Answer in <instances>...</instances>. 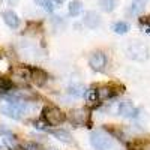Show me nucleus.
I'll use <instances>...</instances> for the list:
<instances>
[{
    "instance_id": "obj_9",
    "label": "nucleus",
    "mask_w": 150,
    "mask_h": 150,
    "mask_svg": "<svg viewBox=\"0 0 150 150\" xmlns=\"http://www.w3.org/2000/svg\"><path fill=\"white\" fill-rule=\"evenodd\" d=\"M30 80L36 84V86H44L48 81V74L41 69V68H30Z\"/></svg>"
},
{
    "instance_id": "obj_4",
    "label": "nucleus",
    "mask_w": 150,
    "mask_h": 150,
    "mask_svg": "<svg viewBox=\"0 0 150 150\" xmlns=\"http://www.w3.org/2000/svg\"><path fill=\"white\" fill-rule=\"evenodd\" d=\"M89 110L86 108H77V110H72L69 114H68V120L75 125V126H87L89 123Z\"/></svg>"
},
{
    "instance_id": "obj_20",
    "label": "nucleus",
    "mask_w": 150,
    "mask_h": 150,
    "mask_svg": "<svg viewBox=\"0 0 150 150\" xmlns=\"http://www.w3.org/2000/svg\"><path fill=\"white\" fill-rule=\"evenodd\" d=\"M141 21H143L144 24H147V26H150V14H149L147 17H144V18H143Z\"/></svg>"
},
{
    "instance_id": "obj_12",
    "label": "nucleus",
    "mask_w": 150,
    "mask_h": 150,
    "mask_svg": "<svg viewBox=\"0 0 150 150\" xmlns=\"http://www.w3.org/2000/svg\"><path fill=\"white\" fill-rule=\"evenodd\" d=\"M86 92H87V87L83 86V84H72V86L68 87V93L72 95V96H75V98H81V96H84Z\"/></svg>"
},
{
    "instance_id": "obj_3",
    "label": "nucleus",
    "mask_w": 150,
    "mask_h": 150,
    "mask_svg": "<svg viewBox=\"0 0 150 150\" xmlns=\"http://www.w3.org/2000/svg\"><path fill=\"white\" fill-rule=\"evenodd\" d=\"M90 144L95 150H112L114 149V144H112L110 137L98 131H93L90 134Z\"/></svg>"
},
{
    "instance_id": "obj_6",
    "label": "nucleus",
    "mask_w": 150,
    "mask_h": 150,
    "mask_svg": "<svg viewBox=\"0 0 150 150\" xmlns=\"http://www.w3.org/2000/svg\"><path fill=\"white\" fill-rule=\"evenodd\" d=\"M117 114L122 117H137V108L129 99H123L117 105Z\"/></svg>"
},
{
    "instance_id": "obj_1",
    "label": "nucleus",
    "mask_w": 150,
    "mask_h": 150,
    "mask_svg": "<svg viewBox=\"0 0 150 150\" xmlns=\"http://www.w3.org/2000/svg\"><path fill=\"white\" fill-rule=\"evenodd\" d=\"M42 119L47 125H50V126H59V125H62L68 117L59 107L47 105L42 110Z\"/></svg>"
},
{
    "instance_id": "obj_15",
    "label": "nucleus",
    "mask_w": 150,
    "mask_h": 150,
    "mask_svg": "<svg viewBox=\"0 0 150 150\" xmlns=\"http://www.w3.org/2000/svg\"><path fill=\"white\" fill-rule=\"evenodd\" d=\"M112 30H114L117 35H125V33H128L129 32V24L128 23H125V21H117L112 24Z\"/></svg>"
},
{
    "instance_id": "obj_18",
    "label": "nucleus",
    "mask_w": 150,
    "mask_h": 150,
    "mask_svg": "<svg viewBox=\"0 0 150 150\" xmlns=\"http://www.w3.org/2000/svg\"><path fill=\"white\" fill-rule=\"evenodd\" d=\"M116 5H117V0H99V6H101V9L105 11V12L114 11Z\"/></svg>"
},
{
    "instance_id": "obj_11",
    "label": "nucleus",
    "mask_w": 150,
    "mask_h": 150,
    "mask_svg": "<svg viewBox=\"0 0 150 150\" xmlns=\"http://www.w3.org/2000/svg\"><path fill=\"white\" fill-rule=\"evenodd\" d=\"M2 17H3V21L6 23V26H9L11 29H17L20 26V18L14 11H5Z\"/></svg>"
},
{
    "instance_id": "obj_13",
    "label": "nucleus",
    "mask_w": 150,
    "mask_h": 150,
    "mask_svg": "<svg viewBox=\"0 0 150 150\" xmlns=\"http://www.w3.org/2000/svg\"><path fill=\"white\" fill-rule=\"evenodd\" d=\"M51 134L56 137L57 140L63 141V143H66V144H71V143H72V135H71L68 131H65V129H56V131H51Z\"/></svg>"
},
{
    "instance_id": "obj_5",
    "label": "nucleus",
    "mask_w": 150,
    "mask_h": 150,
    "mask_svg": "<svg viewBox=\"0 0 150 150\" xmlns=\"http://www.w3.org/2000/svg\"><path fill=\"white\" fill-rule=\"evenodd\" d=\"M89 65L96 72H104L107 68V56L102 51H93L89 56Z\"/></svg>"
},
{
    "instance_id": "obj_2",
    "label": "nucleus",
    "mask_w": 150,
    "mask_h": 150,
    "mask_svg": "<svg viewBox=\"0 0 150 150\" xmlns=\"http://www.w3.org/2000/svg\"><path fill=\"white\" fill-rule=\"evenodd\" d=\"M126 54L135 62H146L149 59V48L144 42L134 41L126 47Z\"/></svg>"
},
{
    "instance_id": "obj_16",
    "label": "nucleus",
    "mask_w": 150,
    "mask_h": 150,
    "mask_svg": "<svg viewBox=\"0 0 150 150\" xmlns=\"http://www.w3.org/2000/svg\"><path fill=\"white\" fill-rule=\"evenodd\" d=\"M131 14L132 15H140L144 12V2L143 0H134V3L131 5Z\"/></svg>"
},
{
    "instance_id": "obj_8",
    "label": "nucleus",
    "mask_w": 150,
    "mask_h": 150,
    "mask_svg": "<svg viewBox=\"0 0 150 150\" xmlns=\"http://www.w3.org/2000/svg\"><path fill=\"white\" fill-rule=\"evenodd\" d=\"M0 140H2V146H5L9 150H15L17 149V140H15V135L12 134L11 131L5 129V128H0Z\"/></svg>"
},
{
    "instance_id": "obj_23",
    "label": "nucleus",
    "mask_w": 150,
    "mask_h": 150,
    "mask_svg": "<svg viewBox=\"0 0 150 150\" xmlns=\"http://www.w3.org/2000/svg\"><path fill=\"white\" fill-rule=\"evenodd\" d=\"M143 2H144V0H143Z\"/></svg>"
},
{
    "instance_id": "obj_10",
    "label": "nucleus",
    "mask_w": 150,
    "mask_h": 150,
    "mask_svg": "<svg viewBox=\"0 0 150 150\" xmlns=\"http://www.w3.org/2000/svg\"><path fill=\"white\" fill-rule=\"evenodd\" d=\"M84 24L89 29H96L99 24H101V17H99L98 12L95 11H89L84 17Z\"/></svg>"
},
{
    "instance_id": "obj_7",
    "label": "nucleus",
    "mask_w": 150,
    "mask_h": 150,
    "mask_svg": "<svg viewBox=\"0 0 150 150\" xmlns=\"http://www.w3.org/2000/svg\"><path fill=\"white\" fill-rule=\"evenodd\" d=\"M96 90V98H98V104H102L105 101H110L111 98H114L116 96V89L112 86H101V87H98Z\"/></svg>"
},
{
    "instance_id": "obj_17",
    "label": "nucleus",
    "mask_w": 150,
    "mask_h": 150,
    "mask_svg": "<svg viewBox=\"0 0 150 150\" xmlns=\"http://www.w3.org/2000/svg\"><path fill=\"white\" fill-rule=\"evenodd\" d=\"M12 87H14V84H12L9 78H0V95L9 93L12 90Z\"/></svg>"
},
{
    "instance_id": "obj_19",
    "label": "nucleus",
    "mask_w": 150,
    "mask_h": 150,
    "mask_svg": "<svg viewBox=\"0 0 150 150\" xmlns=\"http://www.w3.org/2000/svg\"><path fill=\"white\" fill-rule=\"evenodd\" d=\"M35 3L38 6H42L47 12H53L54 8H56V3L53 2V0H35Z\"/></svg>"
},
{
    "instance_id": "obj_21",
    "label": "nucleus",
    "mask_w": 150,
    "mask_h": 150,
    "mask_svg": "<svg viewBox=\"0 0 150 150\" xmlns=\"http://www.w3.org/2000/svg\"><path fill=\"white\" fill-rule=\"evenodd\" d=\"M53 2H54L56 5H60V3H63V0H53Z\"/></svg>"
},
{
    "instance_id": "obj_22",
    "label": "nucleus",
    "mask_w": 150,
    "mask_h": 150,
    "mask_svg": "<svg viewBox=\"0 0 150 150\" xmlns=\"http://www.w3.org/2000/svg\"><path fill=\"white\" fill-rule=\"evenodd\" d=\"M48 150H57V149H48Z\"/></svg>"
},
{
    "instance_id": "obj_14",
    "label": "nucleus",
    "mask_w": 150,
    "mask_h": 150,
    "mask_svg": "<svg viewBox=\"0 0 150 150\" xmlns=\"http://www.w3.org/2000/svg\"><path fill=\"white\" fill-rule=\"evenodd\" d=\"M81 11H83V3L80 0H72L69 3V14L72 17H78L81 14Z\"/></svg>"
}]
</instances>
